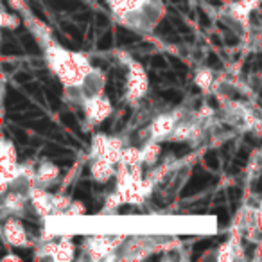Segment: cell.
<instances>
[{
	"instance_id": "cell-10",
	"label": "cell",
	"mask_w": 262,
	"mask_h": 262,
	"mask_svg": "<svg viewBox=\"0 0 262 262\" xmlns=\"http://www.w3.org/2000/svg\"><path fill=\"white\" fill-rule=\"evenodd\" d=\"M29 199H31V207L34 209L40 217L47 219L51 215H54V207H52V194H49L45 187L34 185L29 192Z\"/></svg>"
},
{
	"instance_id": "cell-23",
	"label": "cell",
	"mask_w": 262,
	"mask_h": 262,
	"mask_svg": "<svg viewBox=\"0 0 262 262\" xmlns=\"http://www.w3.org/2000/svg\"><path fill=\"white\" fill-rule=\"evenodd\" d=\"M72 205V199L65 194H52V207H54V215H65L68 209Z\"/></svg>"
},
{
	"instance_id": "cell-13",
	"label": "cell",
	"mask_w": 262,
	"mask_h": 262,
	"mask_svg": "<svg viewBox=\"0 0 262 262\" xmlns=\"http://www.w3.org/2000/svg\"><path fill=\"white\" fill-rule=\"evenodd\" d=\"M262 0H237L230 5L228 9V15H230L232 20L239 22L242 26H248V20H250V15H252L253 9H257L259 4Z\"/></svg>"
},
{
	"instance_id": "cell-18",
	"label": "cell",
	"mask_w": 262,
	"mask_h": 262,
	"mask_svg": "<svg viewBox=\"0 0 262 262\" xmlns=\"http://www.w3.org/2000/svg\"><path fill=\"white\" fill-rule=\"evenodd\" d=\"M18 163V155H16L15 144L9 140H2L0 147V167H9Z\"/></svg>"
},
{
	"instance_id": "cell-11",
	"label": "cell",
	"mask_w": 262,
	"mask_h": 262,
	"mask_svg": "<svg viewBox=\"0 0 262 262\" xmlns=\"http://www.w3.org/2000/svg\"><path fill=\"white\" fill-rule=\"evenodd\" d=\"M27 201L29 199V194L26 192H18V190H11L7 194H4L2 198V215L4 217H11V215H20L24 214V210L27 207Z\"/></svg>"
},
{
	"instance_id": "cell-8",
	"label": "cell",
	"mask_w": 262,
	"mask_h": 262,
	"mask_svg": "<svg viewBox=\"0 0 262 262\" xmlns=\"http://www.w3.org/2000/svg\"><path fill=\"white\" fill-rule=\"evenodd\" d=\"M105 86H106V74L101 68H95L84 78V81L78 86L79 97H81V105L84 101L105 95Z\"/></svg>"
},
{
	"instance_id": "cell-16",
	"label": "cell",
	"mask_w": 262,
	"mask_h": 262,
	"mask_svg": "<svg viewBox=\"0 0 262 262\" xmlns=\"http://www.w3.org/2000/svg\"><path fill=\"white\" fill-rule=\"evenodd\" d=\"M160 153H162V147H160V142L158 140H149L144 142V146H142V163L147 165V167H155L158 163V157H160Z\"/></svg>"
},
{
	"instance_id": "cell-5",
	"label": "cell",
	"mask_w": 262,
	"mask_h": 262,
	"mask_svg": "<svg viewBox=\"0 0 262 262\" xmlns=\"http://www.w3.org/2000/svg\"><path fill=\"white\" fill-rule=\"evenodd\" d=\"M160 246L158 239L153 237H135L131 241L124 242L119 250L121 253L117 255V259H124V261H140L146 259L147 255H151L153 252H157Z\"/></svg>"
},
{
	"instance_id": "cell-26",
	"label": "cell",
	"mask_w": 262,
	"mask_h": 262,
	"mask_svg": "<svg viewBox=\"0 0 262 262\" xmlns=\"http://www.w3.org/2000/svg\"><path fill=\"white\" fill-rule=\"evenodd\" d=\"M214 117V110L210 108V106H201L198 111L194 113V119L196 121H207V119H212Z\"/></svg>"
},
{
	"instance_id": "cell-24",
	"label": "cell",
	"mask_w": 262,
	"mask_h": 262,
	"mask_svg": "<svg viewBox=\"0 0 262 262\" xmlns=\"http://www.w3.org/2000/svg\"><path fill=\"white\" fill-rule=\"evenodd\" d=\"M0 26L4 27V29H16V27L20 26V18L15 13L2 9V13H0Z\"/></svg>"
},
{
	"instance_id": "cell-12",
	"label": "cell",
	"mask_w": 262,
	"mask_h": 262,
	"mask_svg": "<svg viewBox=\"0 0 262 262\" xmlns=\"http://www.w3.org/2000/svg\"><path fill=\"white\" fill-rule=\"evenodd\" d=\"M90 173H92V178L97 183H108L115 176L117 165L108 162L106 158H94L92 163H90Z\"/></svg>"
},
{
	"instance_id": "cell-20",
	"label": "cell",
	"mask_w": 262,
	"mask_h": 262,
	"mask_svg": "<svg viewBox=\"0 0 262 262\" xmlns=\"http://www.w3.org/2000/svg\"><path fill=\"white\" fill-rule=\"evenodd\" d=\"M121 162L126 163L128 167H135V165H144L142 163V147H124L121 157ZM119 162V163H121Z\"/></svg>"
},
{
	"instance_id": "cell-4",
	"label": "cell",
	"mask_w": 262,
	"mask_h": 262,
	"mask_svg": "<svg viewBox=\"0 0 262 262\" xmlns=\"http://www.w3.org/2000/svg\"><path fill=\"white\" fill-rule=\"evenodd\" d=\"M124 242H126L124 236H92L84 241V253L90 261H111V259H117V250Z\"/></svg>"
},
{
	"instance_id": "cell-2",
	"label": "cell",
	"mask_w": 262,
	"mask_h": 262,
	"mask_svg": "<svg viewBox=\"0 0 262 262\" xmlns=\"http://www.w3.org/2000/svg\"><path fill=\"white\" fill-rule=\"evenodd\" d=\"M128 67V83H126V101L130 105L136 106L147 94L149 88V78H147L146 68L142 67L138 61L131 58V56H124V61Z\"/></svg>"
},
{
	"instance_id": "cell-15",
	"label": "cell",
	"mask_w": 262,
	"mask_h": 262,
	"mask_svg": "<svg viewBox=\"0 0 262 262\" xmlns=\"http://www.w3.org/2000/svg\"><path fill=\"white\" fill-rule=\"evenodd\" d=\"M147 2H149V0H108L111 13H113L119 20L124 18L126 15H130V13H133V11H138L140 7H144Z\"/></svg>"
},
{
	"instance_id": "cell-25",
	"label": "cell",
	"mask_w": 262,
	"mask_h": 262,
	"mask_svg": "<svg viewBox=\"0 0 262 262\" xmlns=\"http://www.w3.org/2000/svg\"><path fill=\"white\" fill-rule=\"evenodd\" d=\"M84 214V205L81 203V201H72V205H70V209L65 212L63 217H81V215Z\"/></svg>"
},
{
	"instance_id": "cell-22",
	"label": "cell",
	"mask_w": 262,
	"mask_h": 262,
	"mask_svg": "<svg viewBox=\"0 0 262 262\" xmlns=\"http://www.w3.org/2000/svg\"><path fill=\"white\" fill-rule=\"evenodd\" d=\"M126 203V199H124V196L119 192V190L115 189V192H111L108 198H106L105 201V209H103V214H110V212H115L121 205Z\"/></svg>"
},
{
	"instance_id": "cell-27",
	"label": "cell",
	"mask_w": 262,
	"mask_h": 262,
	"mask_svg": "<svg viewBox=\"0 0 262 262\" xmlns=\"http://www.w3.org/2000/svg\"><path fill=\"white\" fill-rule=\"evenodd\" d=\"M4 261H15V262H18V261H20V259L15 257V255H7V257H5Z\"/></svg>"
},
{
	"instance_id": "cell-21",
	"label": "cell",
	"mask_w": 262,
	"mask_h": 262,
	"mask_svg": "<svg viewBox=\"0 0 262 262\" xmlns=\"http://www.w3.org/2000/svg\"><path fill=\"white\" fill-rule=\"evenodd\" d=\"M106 140H108V135H103V133L94 135V138H92V147H90V160L103 157L105 147H106Z\"/></svg>"
},
{
	"instance_id": "cell-17",
	"label": "cell",
	"mask_w": 262,
	"mask_h": 262,
	"mask_svg": "<svg viewBox=\"0 0 262 262\" xmlns=\"http://www.w3.org/2000/svg\"><path fill=\"white\" fill-rule=\"evenodd\" d=\"M194 83L198 88H201L203 92H210V90L214 88L215 84V76L214 72L207 67H201L198 68L194 72Z\"/></svg>"
},
{
	"instance_id": "cell-6",
	"label": "cell",
	"mask_w": 262,
	"mask_h": 262,
	"mask_svg": "<svg viewBox=\"0 0 262 262\" xmlns=\"http://www.w3.org/2000/svg\"><path fill=\"white\" fill-rule=\"evenodd\" d=\"M182 119H185V117L180 110L169 111V113H162V115L155 117L153 122L149 124V128H147V140H149V138L158 140V142L169 140L171 133H173L176 124H178Z\"/></svg>"
},
{
	"instance_id": "cell-19",
	"label": "cell",
	"mask_w": 262,
	"mask_h": 262,
	"mask_svg": "<svg viewBox=\"0 0 262 262\" xmlns=\"http://www.w3.org/2000/svg\"><path fill=\"white\" fill-rule=\"evenodd\" d=\"M74 252H76V248H74L72 241L68 239V237H63L61 241L58 242V248H56V252H54V262H68L74 259Z\"/></svg>"
},
{
	"instance_id": "cell-7",
	"label": "cell",
	"mask_w": 262,
	"mask_h": 262,
	"mask_svg": "<svg viewBox=\"0 0 262 262\" xmlns=\"http://www.w3.org/2000/svg\"><path fill=\"white\" fill-rule=\"evenodd\" d=\"M83 110H84V117H86V121H88L90 126H95V124L105 122L106 119L111 115L113 106H111V101L108 99L106 95H99V97L84 101Z\"/></svg>"
},
{
	"instance_id": "cell-3",
	"label": "cell",
	"mask_w": 262,
	"mask_h": 262,
	"mask_svg": "<svg viewBox=\"0 0 262 262\" xmlns=\"http://www.w3.org/2000/svg\"><path fill=\"white\" fill-rule=\"evenodd\" d=\"M163 15V5L160 0H149L144 7L138 11H133L119 22H122L126 27L135 29V31H151L157 26Z\"/></svg>"
},
{
	"instance_id": "cell-1",
	"label": "cell",
	"mask_w": 262,
	"mask_h": 262,
	"mask_svg": "<svg viewBox=\"0 0 262 262\" xmlns=\"http://www.w3.org/2000/svg\"><path fill=\"white\" fill-rule=\"evenodd\" d=\"M42 49L45 52L47 65L58 76L65 88H78L84 78L94 70L90 59L84 54L67 51L59 43L54 42V38L43 43Z\"/></svg>"
},
{
	"instance_id": "cell-14",
	"label": "cell",
	"mask_w": 262,
	"mask_h": 262,
	"mask_svg": "<svg viewBox=\"0 0 262 262\" xmlns=\"http://www.w3.org/2000/svg\"><path fill=\"white\" fill-rule=\"evenodd\" d=\"M59 178V167L52 162H42L36 167V185L40 187H51Z\"/></svg>"
},
{
	"instance_id": "cell-9",
	"label": "cell",
	"mask_w": 262,
	"mask_h": 262,
	"mask_svg": "<svg viewBox=\"0 0 262 262\" xmlns=\"http://www.w3.org/2000/svg\"><path fill=\"white\" fill-rule=\"evenodd\" d=\"M2 237H4V241L7 242L9 246L18 248V246H27V244H29L26 228H24V225L16 219L15 215L5 217L4 226H2Z\"/></svg>"
}]
</instances>
